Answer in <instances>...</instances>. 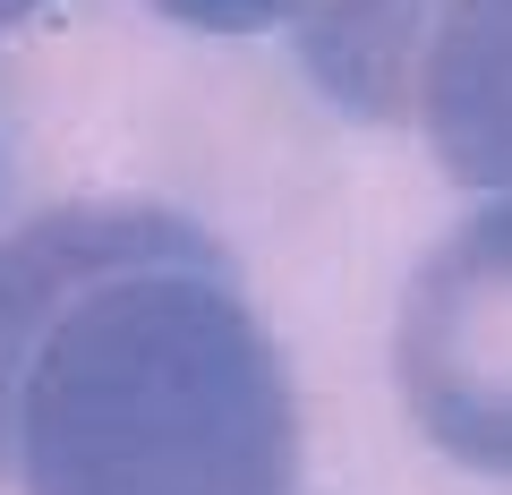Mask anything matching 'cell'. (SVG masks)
Returning <instances> with one entry per match:
<instances>
[{
	"label": "cell",
	"mask_w": 512,
	"mask_h": 495,
	"mask_svg": "<svg viewBox=\"0 0 512 495\" xmlns=\"http://www.w3.org/2000/svg\"><path fill=\"white\" fill-rule=\"evenodd\" d=\"M9 495H299V385L239 257L154 197L0 239Z\"/></svg>",
	"instance_id": "obj_1"
},
{
	"label": "cell",
	"mask_w": 512,
	"mask_h": 495,
	"mask_svg": "<svg viewBox=\"0 0 512 495\" xmlns=\"http://www.w3.org/2000/svg\"><path fill=\"white\" fill-rule=\"evenodd\" d=\"M393 385L444 461L512 478V188L436 231L393 308Z\"/></svg>",
	"instance_id": "obj_2"
},
{
	"label": "cell",
	"mask_w": 512,
	"mask_h": 495,
	"mask_svg": "<svg viewBox=\"0 0 512 495\" xmlns=\"http://www.w3.org/2000/svg\"><path fill=\"white\" fill-rule=\"evenodd\" d=\"M410 129L444 163V180L512 188V0H444L410 77Z\"/></svg>",
	"instance_id": "obj_3"
},
{
	"label": "cell",
	"mask_w": 512,
	"mask_h": 495,
	"mask_svg": "<svg viewBox=\"0 0 512 495\" xmlns=\"http://www.w3.org/2000/svg\"><path fill=\"white\" fill-rule=\"evenodd\" d=\"M444 0H325L291 26V60L359 129H410V77Z\"/></svg>",
	"instance_id": "obj_4"
},
{
	"label": "cell",
	"mask_w": 512,
	"mask_h": 495,
	"mask_svg": "<svg viewBox=\"0 0 512 495\" xmlns=\"http://www.w3.org/2000/svg\"><path fill=\"white\" fill-rule=\"evenodd\" d=\"M146 9H163L171 26H188V35H291L308 9H325V0H146Z\"/></svg>",
	"instance_id": "obj_5"
},
{
	"label": "cell",
	"mask_w": 512,
	"mask_h": 495,
	"mask_svg": "<svg viewBox=\"0 0 512 495\" xmlns=\"http://www.w3.org/2000/svg\"><path fill=\"white\" fill-rule=\"evenodd\" d=\"M35 9H52V0H0V35H9V26H26Z\"/></svg>",
	"instance_id": "obj_6"
}]
</instances>
